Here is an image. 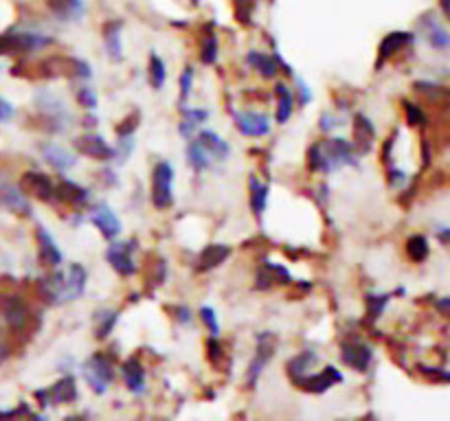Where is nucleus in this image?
I'll return each mask as SVG.
<instances>
[{
  "label": "nucleus",
  "instance_id": "46",
  "mask_svg": "<svg viewBox=\"0 0 450 421\" xmlns=\"http://www.w3.org/2000/svg\"><path fill=\"white\" fill-rule=\"evenodd\" d=\"M138 121V114H132V117H127L125 121H123V125H117V134L119 136H125V134H134V130H136V123Z\"/></svg>",
  "mask_w": 450,
  "mask_h": 421
},
{
  "label": "nucleus",
  "instance_id": "43",
  "mask_svg": "<svg viewBox=\"0 0 450 421\" xmlns=\"http://www.w3.org/2000/svg\"><path fill=\"white\" fill-rule=\"evenodd\" d=\"M404 112H406V121L411 125H424V123H426V114L420 110V106L411 104V101H404Z\"/></svg>",
  "mask_w": 450,
  "mask_h": 421
},
{
  "label": "nucleus",
  "instance_id": "6",
  "mask_svg": "<svg viewBox=\"0 0 450 421\" xmlns=\"http://www.w3.org/2000/svg\"><path fill=\"white\" fill-rule=\"evenodd\" d=\"M275 347H277V338L270 334V331H264V334L257 336V353L251 360L249 371H246V384L251 389H255L257 380H260V375L264 373V366L270 362V358H273Z\"/></svg>",
  "mask_w": 450,
  "mask_h": 421
},
{
  "label": "nucleus",
  "instance_id": "27",
  "mask_svg": "<svg viewBox=\"0 0 450 421\" xmlns=\"http://www.w3.org/2000/svg\"><path fill=\"white\" fill-rule=\"evenodd\" d=\"M198 140L204 145V149H207L209 154H211L213 162H215V160H226V158L231 156V145L226 143L222 136H217V134L211 132V130H202V132L198 134Z\"/></svg>",
  "mask_w": 450,
  "mask_h": 421
},
{
  "label": "nucleus",
  "instance_id": "40",
  "mask_svg": "<svg viewBox=\"0 0 450 421\" xmlns=\"http://www.w3.org/2000/svg\"><path fill=\"white\" fill-rule=\"evenodd\" d=\"M77 101L86 108V110H95L97 108V93L90 86H82L77 91Z\"/></svg>",
  "mask_w": 450,
  "mask_h": 421
},
{
  "label": "nucleus",
  "instance_id": "38",
  "mask_svg": "<svg viewBox=\"0 0 450 421\" xmlns=\"http://www.w3.org/2000/svg\"><path fill=\"white\" fill-rule=\"evenodd\" d=\"M217 59V35L207 31L204 33V40H202V48H200V62L211 66Z\"/></svg>",
  "mask_w": 450,
  "mask_h": 421
},
{
  "label": "nucleus",
  "instance_id": "11",
  "mask_svg": "<svg viewBox=\"0 0 450 421\" xmlns=\"http://www.w3.org/2000/svg\"><path fill=\"white\" fill-rule=\"evenodd\" d=\"M20 189L22 194H29L37 200H44V202H51L55 200V187L53 183L48 180L46 174H40V171H27L22 176L20 180Z\"/></svg>",
  "mask_w": 450,
  "mask_h": 421
},
{
  "label": "nucleus",
  "instance_id": "33",
  "mask_svg": "<svg viewBox=\"0 0 450 421\" xmlns=\"http://www.w3.org/2000/svg\"><path fill=\"white\" fill-rule=\"evenodd\" d=\"M316 362H318V355L314 351H303L299 355H294V358L288 362V375L292 380H297V377H301V375H305L307 371H310Z\"/></svg>",
  "mask_w": 450,
  "mask_h": 421
},
{
  "label": "nucleus",
  "instance_id": "24",
  "mask_svg": "<svg viewBox=\"0 0 450 421\" xmlns=\"http://www.w3.org/2000/svg\"><path fill=\"white\" fill-rule=\"evenodd\" d=\"M55 198L73 204V207H84V204H88V200H90V194H88L86 187L69 180V178H62L60 187L55 189Z\"/></svg>",
  "mask_w": 450,
  "mask_h": 421
},
{
  "label": "nucleus",
  "instance_id": "35",
  "mask_svg": "<svg viewBox=\"0 0 450 421\" xmlns=\"http://www.w3.org/2000/svg\"><path fill=\"white\" fill-rule=\"evenodd\" d=\"M277 95H279V106H277V121L279 123H286L292 114V93L288 91V86L284 84H277Z\"/></svg>",
  "mask_w": 450,
  "mask_h": 421
},
{
  "label": "nucleus",
  "instance_id": "31",
  "mask_svg": "<svg viewBox=\"0 0 450 421\" xmlns=\"http://www.w3.org/2000/svg\"><path fill=\"white\" fill-rule=\"evenodd\" d=\"M228 254H231V248L226 244H209L200 252L198 268L200 270H213V268H217L222 261L228 259Z\"/></svg>",
  "mask_w": 450,
  "mask_h": 421
},
{
  "label": "nucleus",
  "instance_id": "48",
  "mask_svg": "<svg viewBox=\"0 0 450 421\" xmlns=\"http://www.w3.org/2000/svg\"><path fill=\"white\" fill-rule=\"evenodd\" d=\"M339 125H341V121L336 117H332V114H323V117H321V130L332 132L334 127H339Z\"/></svg>",
  "mask_w": 450,
  "mask_h": 421
},
{
  "label": "nucleus",
  "instance_id": "18",
  "mask_svg": "<svg viewBox=\"0 0 450 421\" xmlns=\"http://www.w3.org/2000/svg\"><path fill=\"white\" fill-rule=\"evenodd\" d=\"M420 27L424 31V37H426V42L437 48V50H448L450 46V35L446 31L444 24L437 20L435 16H424L420 20Z\"/></svg>",
  "mask_w": 450,
  "mask_h": 421
},
{
  "label": "nucleus",
  "instance_id": "4",
  "mask_svg": "<svg viewBox=\"0 0 450 421\" xmlns=\"http://www.w3.org/2000/svg\"><path fill=\"white\" fill-rule=\"evenodd\" d=\"M82 373L90 391L97 395H104L110 386V382L114 380V366L106 353H95L84 362Z\"/></svg>",
  "mask_w": 450,
  "mask_h": 421
},
{
  "label": "nucleus",
  "instance_id": "52",
  "mask_svg": "<svg viewBox=\"0 0 450 421\" xmlns=\"http://www.w3.org/2000/svg\"><path fill=\"white\" fill-rule=\"evenodd\" d=\"M391 185H393V187H402V185H404V171L391 169Z\"/></svg>",
  "mask_w": 450,
  "mask_h": 421
},
{
  "label": "nucleus",
  "instance_id": "1",
  "mask_svg": "<svg viewBox=\"0 0 450 421\" xmlns=\"http://www.w3.org/2000/svg\"><path fill=\"white\" fill-rule=\"evenodd\" d=\"M88 272L82 263H71L66 270H55L40 279V294L48 305H62L77 301L86 290Z\"/></svg>",
  "mask_w": 450,
  "mask_h": 421
},
{
  "label": "nucleus",
  "instance_id": "32",
  "mask_svg": "<svg viewBox=\"0 0 450 421\" xmlns=\"http://www.w3.org/2000/svg\"><path fill=\"white\" fill-rule=\"evenodd\" d=\"M249 187H251V207L257 218H262L266 211V202H268V185H264L257 176L249 178Z\"/></svg>",
  "mask_w": 450,
  "mask_h": 421
},
{
  "label": "nucleus",
  "instance_id": "34",
  "mask_svg": "<svg viewBox=\"0 0 450 421\" xmlns=\"http://www.w3.org/2000/svg\"><path fill=\"white\" fill-rule=\"evenodd\" d=\"M119 321V314L114 310H99L95 314V336L97 338H108L112 334L114 325Z\"/></svg>",
  "mask_w": 450,
  "mask_h": 421
},
{
  "label": "nucleus",
  "instance_id": "7",
  "mask_svg": "<svg viewBox=\"0 0 450 421\" xmlns=\"http://www.w3.org/2000/svg\"><path fill=\"white\" fill-rule=\"evenodd\" d=\"M136 248L134 239H125V241H114V244L106 250V259L112 265L114 272H119L121 277H130L136 270V263L132 252Z\"/></svg>",
  "mask_w": 450,
  "mask_h": 421
},
{
  "label": "nucleus",
  "instance_id": "44",
  "mask_svg": "<svg viewBox=\"0 0 450 421\" xmlns=\"http://www.w3.org/2000/svg\"><path fill=\"white\" fill-rule=\"evenodd\" d=\"M200 318H202V323L209 327L211 336H217V334H220V325H217L215 312H213L211 308H202V310H200Z\"/></svg>",
  "mask_w": 450,
  "mask_h": 421
},
{
  "label": "nucleus",
  "instance_id": "9",
  "mask_svg": "<svg viewBox=\"0 0 450 421\" xmlns=\"http://www.w3.org/2000/svg\"><path fill=\"white\" fill-rule=\"evenodd\" d=\"M341 360L354 371H367L371 360H374V351H371L369 344L360 342V340H350L341 347Z\"/></svg>",
  "mask_w": 450,
  "mask_h": 421
},
{
  "label": "nucleus",
  "instance_id": "21",
  "mask_svg": "<svg viewBox=\"0 0 450 421\" xmlns=\"http://www.w3.org/2000/svg\"><path fill=\"white\" fill-rule=\"evenodd\" d=\"M354 138H356V151L358 154H367V151L374 147L376 140V130L371 121L365 117V114H356L354 117Z\"/></svg>",
  "mask_w": 450,
  "mask_h": 421
},
{
  "label": "nucleus",
  "instance_id": "29",
  "mask_svg": "<svg viewBox=\"0 0 450 421\" xmlns=\"http://www.w3.org/2000/svg\"><path fill=\"white\" fill-rule=\"evenodd\" d=\"M104 42H106V50L108 57L112 62H121L123 59V44H121V22L112 20L104 27Z\"/></svg>",
  "mask_w": 450,
  "mask_h": 421
},
{
  "label": "nucleus",
  "instance_id": "25",
  "mask_svg": "<svg viewBox=\"0 0 450 421\" xmlns=\"http://www.w3.org/2000/svg\"><path fill=\"white\" fill-rule=\"evenodd\" d=\"M413 40H415V35H413V33H406V31H393V33H389V35L380 42V48H378V53H380L378 66H380L384 59H389L393 53H397V50L404 48L406 44H411Z\"/></svg>",
  "mask_w": 450,
  "mask_h": 421
},
{
  "label": "nucleus",
  "instance_id": "30",
  "mask_svg": "<svg viewBox=\"0 0 450 421\" xmlns=\"http://www.w3.org/2000/svg\"><path fill=\"white\" fill-rule=\"evenodd\" d=\"M180 112H183V123H180L178 132L183 138H191L194 132L200 127V123H204L209 119V112L207 110H198V108H187V106H180Z\"/></svg>",
  "mask_w": 450,
  "mask_h": 421
},
{
  "label": "nucleus",
  "instance_id": "26",
  "mask_svg": "<svg viewBox=\"0 0 450 421\" xmlns=\"http://www.w3.org/2000/svg\"><path fill=\"white\" fill-rule=\"evenodd\" d=\"M121 373H123L125 386L130 389V393H134V395L145 393V371H143V366L138 364V360L130 358L127 362H123Z\"/></svg>",
  "mask_w": 450,
  "mask_h": 421
},
{
  "label": "nucleus",
  "instance_id": "53",
  "mask_svg": "<svg viewBox=\"0 0 450 421\" xmlns=\"http://www.w3.org/2000/svg\"><path fill=\"white\" fill-rule=\"evenodd\" d=\"M84 125H86V127H95V125H97V117H93V114H88V117L84 119Z\"/></svg>",
  "mask_w": 450,
  "mask_h": 421
},
{
  "label": "nucleus",
  "instance_id": "12",
  "mask_svg": "<svg viewBox=\"0 0 450 421\" xmlns=\"http://www.w3.org/2000/svg\"><path fill=\"white\" fill-rule=\"evenodd\" d=\"M75 149L80 154L95 158V160H112L114 158V149L106 143L104 136L99 134H84L80 138H75Z\"/></svg>",
  "mask_w": 450,
  "mask_h": 421
},
{
  "label": "nucleus",
  "instance_id": "5",
  "mask_svg": "<svg viewBox=\"0 0 450 421\" xmlns=\"http://www.w3.org/2000/svg\"><path fill=\"white\" fill-rule=\"evenodd\" d=\"M152 202L156 209H167L174 202V167L159 162L152 174Z\"/></svg>",
  "mask_w": 450,
  "mask_h": 421
},
{
  "label": "nucleus",
  "instance_id": "20",
  "mask_svg": "<svg viewBox=\"0 0 450 421\" xmlns=\"http://www.w3.org/2000/svg\"><path fill=\"white\" fill-rule=\"evenodd\" d=\"M40 149H42L44 160L51 165V167L57 169V171H62V174H64V171H69V169H73L75 165H77V158H75L73 151L64 149V147H60V145L46 143V145H42Z\"/></svg>",
  "mask_w": 450,
  "mask_h": 421
},
{
  "label": "nucleus",
  "instance_id": "41",
  "mask_svg": "<svg viewBox=\"0 0 450 421\" xmlns=\"http://www.w3.org/2000/svg\"><path fill=\"white\" fill-rule=\"evenodd\" d=\"M134 149V136L132 134H125V136H119V149L114 151V156H119V162H125L130 158Z\"/></svg>",
  "mask_w": 450,
  "mask_h": 421
},
{
  "label": "nucleus",
  "instance_id": "54",
  "mask_svg": "<svg viewBox=\"0 0 450 421\" xmlns=\"http://www.w3.org/2000/svg\"><path fill=\"white\" fill-rule=\"evenodd\" d=\"M448 231H450V228H442V231L437 233V235H440V239H442V244H448Z\"/></svg>",
  "mask_w": 450,
  "mask_h": 421
},
{
  "label": "nucleus",
  "instance_id": "55",
  "mask_svg": "<svg viewBox=\"0 0 450 421\" xmlns=\"http://www.w3.org/2000/svg\"><path fill=\"white\" fill-rule=\"evenodd\" d=\"M7 48H5V42H3V35H0V55H5Z\"/></svg>",
  "mask_w": 450,
  "mask_h": 421
},
{
  "label": "nucleus",
  "instance_id": "22",
  "mask_svg": "<svg viewBox=\"0 0 450 421\" xmlns=\"http://www.w3.org/2000/svg\"><path fill=\"white\" fill-rule=\"evenodd\" d=\"M290 272L286 270L284 265H277V263H270V261H264V265L260 268V272H257V288L260 290H268L273 283H290Z\"/></svg>",
  "mask_w": 450,
  "mask_h": 421
},
{
  "label": "nucleus",
  "instance_id": "2",
  "mask_svg": "<svg viewBox=\"0 0 450 421\" xmlns=\"http://www.w3.org/2000/svg\"><path fill=\"white\" fill-rule=\"evenodd\" d=\"M356 149L345 138H327L307 149V167L312 171L332 174L341 167H356Z\"/></svg>",
  "mask_w": 450,
  "mask_h": 421
},
{
  "label": "nucleus",
  "instance_id": "45",
  "mask_svg": "<svg viewBox=\"0 0 450 421\" xmlns=\"http://www.w3.org/2000/svg\"><path fill=\"white\" fill-rule=\"evenodd\" d=\"M237 5V20H242L244 24L251 22V11H253V0H235Z\"/></svg>",
  "mask_w": 450,
  "mask_h": 421
},
{
  "label": "nucleus",
  "instance_id": "50",
  "mask_svg": "<svg viewBox=\"0 0 450 421\" xmlns=\"http://www.w3.org/2000/svg\"><path fill=\"white\" fill-rule=\"evenodd\" d=\"M207 347H209V358H211V362L215 364V362H217V355H220V351H222V347H220V344H217L215 336L207 342Z\"/></svg>",
  "mask_w": 450,
  "mask_h": 421
},
{
  "label": "nucleus",
  "instance_id": "3",
  "mask_svg": "<svg viewBox=\"0 0 450 421\" xmlns=\"http://www.w3.org/2000/svg\"><path fill=\"white\" fill-rule=\"evenodd\" d=\"M35 106L42 112V117L48 123V132H66L71 127V112L66 108V104L53 93L48 91H40L35 95Z\"/></svg>",
  "mask_w": 450,
  "mask_h": 421
},
{
  "label": "nucleus",
  "instance_id": "8",
  "mask_svg": "<svg viewBox=\"0 0 450 421\" xmlns=\"http://www.w3.org/2000/svg\"><path fill=\"white\" fill-rule=\"evenodd\" d=\"M35 397L40 400V406H57V404H69L77 400V386H75V380L71 375H64L57 384H53L46 391H37Z\"/></svg>",
  "mask_w": 450,
  "mask_h": 421
},
{
  "label": "nucleus",
  "instance_id": "39",
  "mask_svg": "<svg viewBox=\"0 0 450 421\" xmlns=\"http://www.w3.org/2000/svg\"><path fill=\"white\" fill-rule=\"evenodd\" d=\"M365 303H367V314H369V318L371 321H376V318L384 312V308H387V303H389V297L387 294H369L367 299H365Z\"/></svg>",
  "mask_w": 450,
  "mask_h": 421
},
{
  "label": "nucleus",
  "instance_id": "13",
  "mask_svg": "<svg viewBox=\"0 0 450 421\" xmlns=\"http://www.w3.org/2000/svg\"><path fill=\"white\" fill-rule=\"evenodd\" d=\"M90 222L99 228V233L106 239H114L121 233V220L106 202H99L97 207L90 211Z\"/></svg>",
  "mask_w": 450,
  "mask_h": 421
},
{
  "label": "nucleus",
  "instance_id": "17",
  "mask_svg": "<svg viewBox=\"0 0 450 421\" xmlns=\"http://www.w3.org/2000/svg\"><path fill=\"white\" fill-rule=\"evenodd\" d=\"M246 62H249V66H253V68H255L257 73H260L262 77H266V79H273L275 75L279 73V66H284L286 73L292 75V71L288 68V64H286L284 59H281L277 53H275V57H273V55L260 53V50H251L249 57H246Z\"/></svg>",
  "mask_w": 450,
  "mask_h": 421
},
{
  "label": "nucleus",
  "instance_id": "19",
  "mask_svg": "<svg viewBox=\"0 0 450 421\" xmlns=\"http://www.w3.org/2000/svg\"><path fill=\"white\" fill-rule=\"evenodd\" d=\"M48 9L62 22H80L86 14L84 0H48Z\"/></svg>",
  "mask_w": 450,
  "mask_h": 421
},
{
  "label": "nucleus",
  "instance_id": "16",
  "mask_svg": "<svg viewBox=\"0 0 450 421\" xmlns=\"http://www.w3.org/2000/svg\"><path fill=\"white\" fill-rule=\"evenodd\" d=\"M0 207H5L11 213L31 215V204H29L27 194H22L20 187H14L9 183L0 185Z\"/></svg>",
  "mask_w": 450,
  "mask_h": 421
},
{
  "label": "nucleus",
  "instance_id": "42",
  "mask_svg": "<svg viewBox=\"0 0 450 421\" xmlns=\"http://www.w3.org/2000/svg\"><path fill=\"white\" fill-rule=\"evenodd\" d=\"M191 86H194V68L187 66L180 75V101H187V97L191 95Z\"/></svg>",
  "mask_w": 450,
  "mask_h": 421
},
{
  "label": "nucleus",
  "instance_id": "49",
  "mask_svg": "<svg viewBox=\"0 0 450 421\" xmlns=\"http://www.w3.org/2000/svg\"><path fill=\"white\" fill-rule=\"evenodd\" d=\"M297 86H299L297 91H299V95H301V97H299V104H301V106H305L307 101L312 99V93H310V88L305 86V82H303V79H297Z\"/></svg>",
  "mask_w": 450,
  "mask_h": 421
},
{
  "label": "nucleus",
  "instance_id": "36",
  "mask_svg": "<svg viewBox=\"0 0 450 421\" xmlns=\"http://www.w3.org/2000/svg\"><path fill=\"white\" fill-rule=\"evenodd\" d=\"M165 77H167L165 62L156 53H152L150 55V84H152L154 91H161L163 84H165Z\"/></svg>",
  "mask_w": 450,
  "mask_h": 421
},
{
  "label": "nucleus",
  "instance_id": "51",
  "mask_svg": "<svg viewBox=\"0 0 450 421\" xmlns=\"http://www.w3.org/2000/svg\"><path fill=\"white\" fill-rule=\"evenodd\" d=\"M174 314L178 318V323H183V325H189L191 323V312L189 308H174Z\"/></svg>",
  "mask_w": 450,
  "mask_h": 421
},
{
  "label": "nucleus",
  "instance_id": "15",
  "mask_svg": "<svg viewBox=\"0 0 450 421\" xmlns=\"http://www.w3.org/2000/svg\"><path fill=\"white\" fill-rule=\"evenodd\" d=\"M0 314L5 316V321L14 329L24 327V325H27V321H29V308L16 294L0 297Z\"/></svg>",
  "mask_w": 450,
  "mask_h": 421
},
{
  "label": "nucleus",
  "instance_id": "47",
  "mask_svg": "<svg viewBox=\"0 0 450 421\" xmlns=\"http://www.w3.org/2000/svg\"><path fill=\"white\" fill-rule=\"evenodd\" d=\"M16 114V108L9 104V101L0 99V121H9Z\"/></svg>",
  "mask_w": 450,
  "mask_h": 421
},
{
  "label": "nucleus",
  "instance_id": "10",
  "mask_svg": "<svg viewBox=\"0 0 450 421\" xmlns=\"http://www.w3.org/2000/svg\"><path fill=\"white\" fill-rule=\"evenodd\" d=\"M294 384H297L299 389L307 391V393H325L330 391L334 384H339V382H343V375L339 368H334V366H327L323 368L321 373H314V375H301L297 380H292Z\"/></svg>",
  "mask_w": 450,
  "mask_h": 421
},
{
  "label": "nucleus",
  "instance_id": "14",
  "mask_svg": "<svg viewBox=\"0 0 450 421\" xmlns=\"http://www.w3.org/2000/svg\"><path fill=\"white\" fill-rule=\"evenodd\" d=\"M235 127L244 136H266L270 132V119L264 112H235Z\"/></svg>",
  "mask_w": 450,
  "mask_h": 421
},
{
  "label": "nucleus",
  "instance_id": "37",
  "mask_svg": "<svg viewBox=\"0 0 450 421\" xmlns=\"http://www.w3.org/2000/svg\"><path fill=\"white\" fill-rule=\"evenodd\" d=\"M406 252H408V257L413 259V261H424L429 257V241L426 237H422V235H413L408 241H406Z\"/></svg>",
  "mask_w": 450,
  "mask_h": 421
},
{
  "label": "nucleus",
  "instance_id": "23",
  "mask_svg": "<svg viewBox=\"0 0 450 421\" xmlns=\"http://www.w3.org/2000/svg\"><path fill=\"white\" fill-rule=\"evenodd\" d=\"M37 244H40V259L44 265L57 268L62 263V252L55 244L53 235H51L44 226H37Z\"/></svg>",
  "mask_w": 450,
  "mask_h": 421
},
{
  "label": "nucleus",
  "instance_id": "28",
  "mask_svg": "<svg viewBox=\"0 0 450 421\" xmlns=\"http://www.w3.org/2000/svg\"><path fill=\"white\" fill-rule=\"evenodd\" d=\"M189 143H187V160L189 165L194 167V171H207L211 165H213V158L207 149H204V145L200 143L198 138H187Z\"/></svg>",
  "mask_w": 450,
  "mask_h": 421
}]
</instances>
